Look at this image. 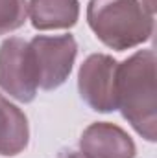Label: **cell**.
<instances>
[{"instance_id":"6da1fadb","label":"cell","mask_w":157,"mask_h":158,"mask_svg":"<svg viewBox=\"0 0 157 158\" xmlns=\"http://www.w3.org/2000/svg\"><path fill=\"white\" fill-rule=\"evenodd\" d=\"M117 109L124 119L148 142L157 140L155 53L139 50L117 70Z\"/></svg>"},{"instance_id":"7a4b0ae2","label":"cell","mask_w":157,"mask_h":158,"mask_svg":"<svg viewBox=\"0 0 157 158\" xmlns=\"http://www.w3.org/2000/svg\"><path fill=\"white\" fill-rule=\"evenodd\" d=\"M87 22L96 39L117 52L141 46L154 35V15L141 0H91Z\"/></svg>"},{"instance_id":"3957f363","label":"cell","mask_w":157,"mask_h":158,"mask_svg":"<svg viewBox=\"0 0 157 158\" xmlns=\"http://www.w3.org/2000/svg\"><path fill=\"white\" fill-rule=\"evenodd\" d=\"M37 86L43 90H56L61 86L72 72L78 42L76 39L67 35H35L28 42Z\"/></svg>"},{"instance_id":"277c9868","label":"cell","mask_w":157,"mask_h":158,"mask_svg":"<svg viewBox=\"0 0 157 158\" xmlns=\"http://www.w3.org/2000/svg\"><path fill=\"white\" fill-rule=\"evenodd\" d=\"M0 88L20 103H32L37 96L30 46L20 37H9L0 44Z\"/></svg>"},{"instance_id":"5b68a950","label":"cell","mask_w":157,"mask_h":158,"mask_svg":"<svg viewBox=\"0 0 157 158\" xmlns=\"http://www.w3.org/2000/svg\"><path fill=\"white\" fill-rule=\"evenodd\" d=\"M117 70L118 61L107 53H92L79 66L78 92L92 110H117Z\"/></svg>"},{"instance_id":"8992f818","label":"cell","mask_w":157,"mask_h":158,"mask_svg":"<svg viewBox=\"0 0 157 158\" xmlns=\"http://www.w3.org/2000/svg\"><path fill=\"white\" fill-rule=\"evenodd\" d=\"M79 149L85 158H135L137 147L133 138L115 123H91L81 138Z\"/></svg>"},{"instance_id":"52a82bcc","label":"cell","mask_w":157,"mask_h":158,"mask_svg":"<svg viewBox=\"0 0 157 158\" xmlns=\"http://www.w3.org/2000/svg\"><path fill=\"white\" fill-rule=\"evenodd\" d=\"M28 15L39 31L69 30L79 19L78 0H30Z\"/></svg>"},{"instance_id":"ba28073f","label":"cell","mask_w":157,"mask_h":158,"mask_svg":"<svg viewBox=\"0 0 157 158\" xmlns=\"http://www.w3.org/2000/svg\"><path fill=\"white\" fill-rule=\"evenodd\" d=\"M30 142L26 114L0 94V156L20 155Z\"/></svg>"},{"instance_id":"9c48e42d","label":"cell","mask_w":157,"mask_h":158,"mask_svg":"<svg viewBox=\"0 0 157 158\" xmlns=\"http://www.w3.org/2000/svg\"><path fill=\"white\" fill-rule=\"evenodd\" d=\"M28 20V0H0V35L11 33Z\"/></svg>"},{"instance_id":"30bf717a","label":"cell","mask_w":157,"mask_h":158,"mask_svg":"<svg viewBox=\"0 0 157 158\" xmlns=\"http://www.w3.org/2000/svg\"><path fill=\"white\" fill-rule=\"evenodd\" d=\"M141 4H142V6L152 13V15L155 13V0H141Z\"/></svg>"},{"instance_id":"8fae6325","label":"cell","mask_w":157,"mask_h":158,"mask_svg":"<svg viewBox=\"0 0 157 158\" xmlns=\"http://www.w3.org/2000/svg\"><path fill=\"white\" fill-rule=\"evenodd\" d=\"M59 158H85L81 153H65V155H61Z\"/></svg>"}]
</instances>
